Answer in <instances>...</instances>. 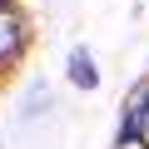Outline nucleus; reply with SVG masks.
<instances>
[{
    "label": "nucleus",
    "mask_w": 149,
    "mask_h": 149,
    "mask_svg": "<svg viewBox=\"0 0 149 149\" xmlns=\"http://www.w3.org/2000/svg\"><path fill=\"white\" fill-rule=\"evenodd\" d=\"M0 10H5V0H0Z\"/></svg>",
    "instance_id": "obj_4"
},
{
    "label": "nucleus",
    "mask_w": 149,
    "mask_h": 149,
    "mask_svg": "<svg viewBox=\"0 0 149 149\" xmlns=\"http://www.w3.org/2000/svg\"><path fill=\"white\" fill-rule=\"evenodd\" d=\"M139 134H149V85L134 95V104L124 109V129H119V139H139Z\"/></svg>",
    "instance_id": "obj_1"
},
{
    "label": "nucleus",
    "mask_w": 149,
    "mask_h": 149,
    "mask_svg": "<svg viewBox=\"0 0 149 149\" xmlns=\"http://www.w3.org/2000/svg\"><path fill=\"white\" fill-rule=\"evenodd\" d=\"M70 80L80 85V90H95V85H100V70H95V60H90L85 50L70 55Z\"/></svg>",
    "instance_id": "obj_3"
},
{
    "label": "nucleus",
    "mask_w": 149,
    "mask_h": 149,
    "mask_svg": "<svg viewBox=\"0 0 149 149\" xmlns=\"http://www.w3.org/2000/svg\"><path fill=\"white\" fill-rule=\"evenodd\" d=\"M20 35H25L20 20H15L10 10H0V60H15V55H20Z\"/></svg>",
    "instance_id": "obj_2"
}]
</instances>
